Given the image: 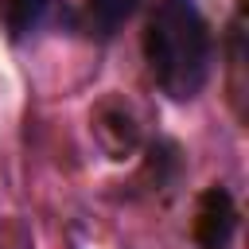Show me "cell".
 <instances>
[{"instance_id":"cell-1","label":"cell","mask_w":249,"mask_h":249,"mask_svg":"<svg viewBox=\"0 0 249 249\" xmlns=\"http://www.w3.org/2000/svg\"><path fill=\"white\" fill-rule=\"evenodd\" d=\"M144 62L160 93L195 101L214 70V35L195 0H156L144 27Z\"/></svg>"},{"instance_id":"cell-2","label":"cell","mask_w":249,"mask_h":249,"mask_svg":"<svg viewBox=\"0 0 249 249\" xmlns=\"http://www.w3.org/2000/svg\"><path fill=\"white\" fill-rule=\"evenodd\" d=\"M233 226H237V210H233L230 191L210 187L198 202V222H195V233H198L202 249H226L230 237H233Z\"/></svg>"},{"instance_id":"cell-3","label":"cell","mask_w":249,"mask_h":249,"mask_svg":"<svg viewBox=\"0 0 249 249\" xmlns=\"http://www.w3.org/2000/svg\"><path fill=\"white\" fill-rule=\"evenodd\" d=\"M140 0H82V27L93 39H113L132 16Z\"/></svg>"},{"instance_id":"cell-4","label":"cell","mask_w":249,"mask_h":249,"mask_svg":"<svg viewBox=\"0 0 249 249\" xmlns=\"http://www.w3.org/2000/svg\"><path fill=\"white\" fill-rule=\"evenodd\" d=\"M47 12V0H0V19L8 23L12 35H23L31 27H39Z\"/></svg>"}]
</instances>
